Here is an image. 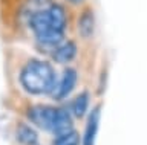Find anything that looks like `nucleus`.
<instances>
[{
	"label": "nucleus",
	"mask_w": 147,
	"mask_h": 145,
	"mask_svg": "<svg viewBox=\"0 0 147 145\" xmlns=\"http://www.w3.org/2000/svg\"><path fill=\"white\" fill-rule=\"evenodd\" d=\"M78 29H80V34L83 37H90L94 34L95 29V17L94 12L90 9L83 11V14L80 15V20H78Z\"/></svg>",
	"instance_id": "6e6552de"
},
{
	"label": "nucleus",
	"mask_w": 147,
	"mask_h": 145,
	"mask_svg": "<svg viewBox=\"0 0 147 145\" xmlns=\"http://www.w3.org/2000/svg\"><path fill=\"white\" fill-rule=\"evenodd\" d=\"M75 55H77V44L74 41H67L55 47L52 58L60 64H66V63H71L75 58Z\"/></svg>",
	"instance_id": "423d86ee"
},
{
	"label": "nucleus",
	"mask_w": 147,
	"mask_h": 145,
	"mask_svg": "<svg viewBox=\"0 0 147 145\" xmlns=\"http://www.w3.org/2000/svg\"><path fill=\"white\" fill-rule=\"evenodd\" d=\"M89 107V93L81 92L78 96L72 101V112L77 118H83L86 115V110Z\"/></svg>",
	"instance_id": "1a4fd4ad"
},
{
	"label": "nucleus",
	"mask_w": 147,
	"mask_h": 145,
	"mask_svg": "<svg viewBox=\"0 0 147 145\" xmlns=\"http://www.w3.org/2000/svg\"><path fill=\"white\" fill-rule=\"evenodd\" d=\"M28 118L32 124H35L38 128L55 133L58 136L66 134L72 131L74 124L72 118L61 107H49V106H34L28 112Z\"/></svg>",
	"instance_id": "f03ea898"
},
{
	"label": "nucleus",
	"mask_w": 147,
	"mask_h": 145,
	"mask_svg": "<svg viewBox=\"0 0 147 145\" xmlns=\"http://www.w3.org/2000/svg\"><path fill=\"white\" fill-rule=\"evenodd\" d=\"M75 83H77V70L75 69H66L63 76L60 78V81H57L51 96L54 99H57V101L64 99L67 95H71V92L75 87Z\"/></svg>",
	"instance_id": "20e7f679"
},
{
	"label": "nucleus",
	"mask_w": 147,
	"mask_h": 145,
	"mask_svg": "<svg viewBox=\"0 0 147 145\" xmlns=\"http://www.w3.org/2000/svg\"><path fill=\"white\" fill-rule=\"evenodd\" d=\"M69 2H71V3H74V5H78V3H81L83 0H69Z\"/></svg>",
	"instance_id": "9b49d317"
},
{
	"label": "nucleus",
	"mask_w": 147,
	"mask_h": 145,
	"mask_svg": "<svg viewBox=\"0 0 147 145\" xmlns=\"http://www.w3.org/2000/svg\"><path fill=\"white\" fill-rule=\"evenodd\" d=\"M20 84L31 95L52 93L57 84L55 70L48 61L29 60L20 72Z\"/></svg>",
	"instance_id": "f257e3e1"
},
{
	"label": "nucleus",
	"mask_w": 147,
	"mask_h": 145,
	"mask_svg": "<svg viewBox=\"0 0 147 145\" xmlns=\"http://www.w3.org/2000/svg\"><path fill=\"white\" fill-rule=\"evenodd\" d=\"M78 140H80L78 133L75 130H72L66 134L58 136V138L54 140V145H78Z\"/></svg>",
	"instance_id": "9d476101"
},
{
	"label": "nucleus",
	"mask_w": 147,
	"mask_h": 145,
	"mask_svg": "<svg viewBox=\"0 0 147 145\" xmlns=\"http://www.w3.org/2000/svg\"><path fill=\"white\" fill-rule=\"evenodd\" d=\"M98 125H100V107H95L90 112L89 119L86 122L84 136H83V145H95V138L98 133Z\"/></svg>",
	"instance_id": "39448f33"
},
{
	"label": "nucleus",
	"mask_w": 147,
	"mask_h": 145,
	"mask_svg": "<svg viewBox=\"0 0 147 145\" xmlns=\"http://www.w3.org/2000/svg\"><path fill=\"white\" fill-rule=\"evenodd\" d=\"M16 138L22 145H38V134L37 131L25 122H20L16 130Z\"/></svg>",
	"instance_id": "0eeeda50"
},
{
	"label": "nucleus",
	"mask_w": 147,
	"mask_h": 145,
	"mask_svg": "<svg viewBox=\"0 0 147 145\" xmlns=\"http://www.w3.org/2000/svg\"><path fill=\"white\" fill-rule=\"evenodd\" d=\"M67 23V15L63 6L49 5L48 8L32 14L29 20V26L35 35L49 32V31H63Z\"/></svg>",
	"instance_id": "7ed1b4c3"
}]
</instances>
